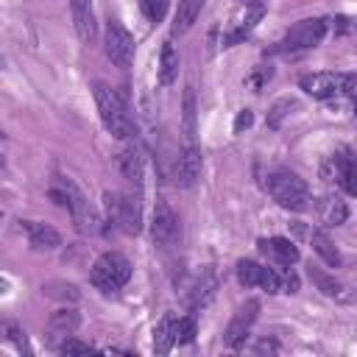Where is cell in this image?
<instances>
[{
  "mask_svg": "<svg viewBox=\"0 0 357 357\" xmlns=\"http://www.w3.org/2000/svg\"><path fill=\"white\" fill-rule=\"evenodd\" d=\"M20 229L28 234V243L36 248V251H53L61 245V234L47 226V223H39V220H20Z\"/></svg>",
  "mask_w": 357,
  "mask_h": 357,
  "instance_id": "16",
  "label": "cell"
},
{
  "mask_svg": "<svg viewBox=\"0 0 357 357\" xmlns=\"http://www.w3.org/2000/svg\"><path fill=\"white\" fill-rule=\"evenodd\" d=\"M3 137H6V134H3V131H0V139H3Z\"/></svg>",
  "mask_w": 357,
  "mask_h": 357,
  "instance_id": "38",
  "label": "cell"
},
{
  "mask_svg": "<svg viewBox=\"0 0 357 357\" xmlns=\"http://www.w3.org/2000/svg\"><path fill=\"white\" fill-rule=\"evenodd\" d=\"M3 337H6V326H0V340H3Z\"/></svg>",
  "mask_w": 357,
  "mask_h": 357,
  "instance_id": "34",
  "label": "cell"
},
{
  "mask_svg": "<svg viewBox=\"0 0 357 357\" xmlns=\"http://www.w3.org/2000/svg\"><path fill=\"white\" fill-rule=\"evenodd\" d=\"M184 142H195V92L192 86H187V95H184Z\"/></svg>",
  "mask_w": 357,
  "mask_h": 357,
  "instance_id": "28",
  "label": "cell"
},
{
  "mask_svg": "<svg viewBox=\"0 0 357 357\" xmlns=\"http://www.w3.org/2000/svg\"><path fill=\"white\" fill-rule=\"evenodd\" d=\"M340 86H343V73H332V70H318L298 78V89H304V95L315 100H329L340 95Z\"/></svg>",
  "mask_w": 357,
  "mask_h": 357,
  "instance_id": "13",
  "label": "cell"
},
{
  "mask_svg": "<svg viewBox=\"0 0 357 357\" xmlns=\"http://www.w3.org/2000/svg\"><path fill=\"white\" fill-rule=\"evenodd\" d=\"M0 223H3V209H0Z\"/></svg>",
  "mask_w": 357,
  "mask_h": 357,
  "instance_id": "37",
  "label": "cell"
},
{
  "mask_svg": "<svg viewBox=\"0 0 357 357\" xmlns=\"http://www.w3.org/2000/svg\"><path fill=\"white\" fill-rule=\"evenodd\" d=\"M78 326H81V315H78L75 310H70V307H64V310H56V312L47 318V324H45V335H47V343L59 346V340L70 337V335H73Z\"/></svg>",
  "mask_w": 357,
  "mask_h": 357,
  "instance_id": "15",
  "label": "cell"
},
{
  "mask_svg": "<svg viewBox=\"0 0 357 357\" xmlns=\"http://www.w3.org/2000/svg\"><path fill=\"white\" fill-rule=\"evenodd\" d=\"M262 184H265V192H268L282 209H287V212H307V209L312 206V192H310L307 181H304L298 173L287 170V167L271 170Z\"/></svg>",
  "mask_w": 357,
  "mask_h": 357,
  "instance_id": "2",
  "label": "cell"
},
{
  "mask_svg": "<svg viewBox=\"0 0 357 357\" xmlns=\"http://www.w3.org/2000/svg\"><path fill=\"white\" fill-rule=\"evenodd\" d=\"M73 8V22H75V33L81 42H95L98 28H95V11H92V0H70Z\"/></svg>",
  "mask_w": 357,
  "mask_h": 357,
  "instance_id": "18",
  "label": "cell"
},
{
  "mask_svg": "<svg viewBox=\"0 0 357 357\" xmlns=\"http://www.w3.org/2000/svg\"><path fill=\"white\" fill-rule=\"evenodd\" d=\"M3 64H6V61H3V56H0V70H3Z\"/></svg>",
  "mask_w": 357,
  "mask_h": 357,
  "instance_id": "36",
  "label": "cell"
},
{
  "mask_svg": "<svg viewBox=\"0 0 357 357\" xmlns=\"http://www.w3.org/2000/svg\"><path fill=\"white\" fill-rule=\"evenodd\" d=\"M318 218L324 226H343L349 220V204L340 195H324L318 201Z\"/></svg>",
  "mask_w": 357,
  "mask_h": 357,
  "instance_id": "19",
  "label": "cell"
},
{
  "mask_svg": "<svg viewBox=\"0 0 357 357\" xmlns=\"http://www.w3.org/2000/svg\"><path fill=\"white\" fill-rule=\"evenodd\" d=\"M271 75H273V67H271V64H259V67H257V73H254V78H251L248 84H251L254 89H259L265 81H271Z\"/></svg>",
  "mask_w": 357,
  "mask_h": 357,
  "instance_id": "31",
  "label": "cell"
},
{
  "mask_svg": "<svg viewBox=\"0 0 357 357\" xmlns=\"http://www.w3.org/2000/svg\"><path fill=\"white\" fill-rule=\"evenodd\" d=\"M310 279L315 282V287L324 293V296H329V298H346V287H343V282H337L332 273H324L321 268H312L310 265Z\"/></svg>",
  "mask_w": 357,
  "mask_h": 357,
  "instance_id": "25",
  "label": "cell"
},
{
  "mask_svg": "<svg viewBox=\"0 0 357 357\" xmlns=\"http://www.w3.org/2000/svg\"><path fill=\"white\" fill-rule=\"evenodd\" d=\"M103 50L109 56V61L120 70H126L134 59V36L128 33V28L120 20H109L106 22V33H103Z\"/></svg>",
  "mask_w": 357,
  "mask_h": 357,
  "instance_id": "7",
  "label": "cell"
},
{
  "mask_svg": "<svg viewBox=\"0 0 357 357\" xmlns=\"http://www.w3.org/2000/svg\"><path fill=\"white\" fill-rule=\"evenodd\" d=\"M61 354H86V351H92V346L89 343H84V340H75L73 335L70 337H64L59 346H56Z\"/></svg>",
  "mask_w": 357,
  "mask_h": 357,
  "instance_id": "30",
  "label": "cell"
},
{
  "mask_svg": "<svg viewBox=\"0 0 357 357\" xmlns=\"http://www.w3.org/2000/svg\"><path fill=\"white\" fill-rule=\"evenodd\" d=\"M254 349H257V351H276V343H273V340H259Z\"/></svg>",
  "mask_w": 357,
  "mask_h": 357,
  "instance_id": "33",
  "label": "cell"
},
{
  "mask_svg": "<svg viewBox=\"0 0 357 357\" xmlns=\"http://www.w3.org/2000/svg\"><path fill=\"white\" fill-rule=\"evenodd\" d=\"M321 176L324 181H335L346 195H357V181H354V159L349 148H340L335 153H329L321 165Z\"/></svg>",
  "mask_w": 357,
  "mask_h": 357,
  "instance_id": "8",
  "label": "cell"
},
{
  "mask_svg": "<svg viewBox=\"0 0 357 357\" xmlns=\"http://www.w3.org/2000/svg\"><path fill=\"white\" fill-rule=\"evenodd\" d=\"M201 170H204V153H201V148L195 142H184V148L178 151L176 165H173V181H176V187L190 190L201 178Z\"/></svg>",
  "mask_w": 357,
  "mask_h": 357,
  "instance_id": "12",
  "label": "cell"
},
{
  "mask_svg": "<svg viewBox=\"0 0 357 357\" xmlns=\"http://www.w3.org/2000/svg\"><path fill=\"white\" fill-rule=\"evenodd\" d=\"M215 287H218V276H215V271H212V268L201 271V276H198V279H195V284H192V293H190V304H192V307H198V304H206V301L215 296Z\"/></svg>",
  "mask_w": 357,
  "mask_h": 357,
  "instance_id": "23",
  "label": "cell"
},
{
  "mask_svg": "<svg viewBox=\"0 0 357 357\" xmlns=\"http://www.w3.org/2000/svg\"><path fill=\"white\" fill-rule=\"evenodd\" d=\"M167 8H170V0H139V11L153 25H159L167 17Z\"/></svg>",
  "mask_w": 357,
  "mask_h": 357,
  "instance_id": "27",
  "label": "cell"
},
{
  "mask_svg": "<svg viewBox=\"0 0 357 357\" xmlns=\"http://www.w3.org/2000/svg\"><path fill=\"white\" fill-rule=\"evenodd\" d=\"M176 75H178V53H176L173 42L167 39L162 45V56H159V84L167 86V84L176 81Z\"/></svg>",
  "mask_w": 357,
  "mask_h": 357,
  "instance_id": "24",
  "label": "cell"
},
{
  "mask_svg": "<svg viewBox=\"0 0 357 357\" xmlns=\"http://www.w3.org/2000/svg\"><path fill=\"white\" fill-rule=\"evenodd\" d=\"M307 237H310V243H312V251L329 265V268H337L340 262H343V257H340V251H337V245L332 243V237L324 231V229H310L307 231Z\"/></svg>",
  "mask_w": 357,
  "mask_h": 357,
  "instance_id": "21",
  "label": "cell"
},
{
  "mask_svg": "<svg viewBox=\"0 0 357 357\" xmlns=\"http://www.w3.org/2000/svg\"><path fill=\"white\" fill-rule=\"evenodd\" d=\"M257 248L276 268H293L298 262V257H301L298 248H296V243L290 237H259L257 240Z\"/></svg>",
  "mask_w": 357,
  "mask_h": 357,
  "instance_id": "14",
  "label": "cell"
},
{
  "mask_svg": "<svg viewBox=\"0 0 357 357\" xmlns=\"http://www.w3.org/2000/svg\"><path fill=\"white\" fill-rule=\"evenodd\" d=\"M3 165H6V156H3V153H0V167H3Z\"/></svg>",
  "mask_w": 357,
  "mask_h": 357,
  "instance_id": "35",
  "label": "cell"
},
{
  "mask_svg": "<svg viewBox=\"0 0 357 357\" xmlns=\"http://www.w3.org/2000/svg\"><path fill=\"white\" fill-rule=\"evenodd\" d=\"M92 95H95V106H98L103 128L114 139H134L137 137V126H134V120L128 114L126 100L114 92V86H109L106 81H92Z\"/></svg>",
  "mask_w": 357,
  "mask_h": 357,
  "instance_id": "1",
  "label": "cell"
},
{
  "mask_svg": "<svg viewBox=\"0 0 357 357\" xmlns=\"http://www.w3.org/2000/svg\"><path fill=\"white\" fill-rule=\"evenodd\" d=\"M265 11H268V6H265L262 0H245V8L229 22V28H226L220 45H223V47H234L237 42H243V39L259 25V20L265 17Z\"/></svg>",
  "mask_w": 357,
  "mask_h": 357,
  "instance_id": "11",
  "label": "cell"
},
{
  "mask_svg": "<svg viewBox=\"0 0 357 357\" xmlns=\"http://www.w3.org/2000/svg\"><path fill=\"white\" fill-rule=\"evenodd\" d=\"M151 237L156 245L162 248H170L178 243L181 237V223H178V215L173 212V206L165 201V198H156V206H153V218H151Z\"/></svg>",
  "mask_w": 357,
  "mask_h": 357,
  "instance_id": "10",
  "label": "cell"
},
{
  "mask_svg": "<svg viewBox=\"0 0 357 357\" xmlns=\"http://www.w3.org/2000/svg\"><path fill=\"white\" fill-rule=\"evenodd\" d=\"M128 279H131V262L120 251H103L89 268V282L100 293H117L128 284Z\"/></svg>",
  "mask_w": 357,
  "mask_h": 357,
  "instance_id": "3",
  "label": "cell"
},
{
  "mask_svg": "<svg viewBox=\"0 0 357 357\" xmlns=\"http://www.w3.org/2000/svg\"><path fill=\"white\" fill-rule=\"evenodd\" d=\"M103 215L109 229L120 234H139L142 229V209L134 195L126 192H103Z\"/></svg>",
  "mask_w": 357,
  "mask_h": 357,
  "instance_id": "4",
  "label": "cell"
},
{
  "mask_svg": "<svg viewBox=\"0 0 357 357\" xmlns=\"http://www.w3.org/2000/svg\"><path fill=\"white\" fill-rule=\"evenodd\" d=\"M128 145L120 151V156H117V165H120V173L128 178V181H134L137 187L142 184V165H145V159H142V148H139V142H137V137L134 139H126Z\"/></svg>",
  "mask_w": 357,
  "mask_h": 357,
  "instance_id": "17",
  "label": "cell"
},
{
  "mask_svg": "<svg viewBox=\"0 0 357 357\" xmlns=\"http://www.w3.org/2000/svg\"><path fill=\"white\" fill-rule=\"evenodd\" d=\"M201 8H204V0H178V8H176V14H173L170 33H173V36L187 33V31L195 25V20H198Z\"/></svg>",
  "mask_w": 357,
  "mask_h": 357,
  "instance_id": "20",
  "label": "cell"
},
{
  "mask_svg": "<svg viewBox=\"0 0 357 357\" xmlns=\"http://www.w3.org/2000/svg\"><path fill=\"white\" fill-rule=\"evenodd\" d=\"M173 332H176V343H178V346L192 343V340H195V315H192V312H190V315H178Z\"/></svg>",
  "mask_w": 357,
  "mask_h": 357,
  "instance_id": "29",
  "label": "cell"
},
{
  "mask_svg": "<svg viewBox=\"0 0 357 357\" xmlns=\"http://www.w3.org/2000/svg\"><path fill=\"white\" fill-rule=\"evenodd\" d=\"M329 31V22L324 17H307V20H298L276 45H273V53H304V50H312L324 42Z\"/></svg>",
  "mask_w": 357,
  "mask_h": 357,
  "instance_id": "6",
  "label": "cell"
},
{
  "mask_svg": "<svg viewBox=\"0 0 357 357\" xmlns=\"http://www.w3.org/2000/svg\"><path fill=\"white\" fill-rule=\"evenodd\" d=\"M257 315H259V301H257V298H248V301H243V304L234 310L231 321H229L226 329H223V343H226L231 351H240V349L245 346V337L251 335V326H254Z\"/></svg>",
  "mask_w": 357,
  "mask_h": 357,
  "instance_id": "9",
  "label": "cell"
},
{
  "mask_svg": "<svg viewBox=\"0 0 357 357\" xmlns=\"http://www.w3.org/2000/svg\"><path fill=\"white\" fill-rule=\"evenodd\" d=\"M298 103H296V98H279L273 106H271V112H268V117H265V123H268V128H279L282 126V120L290 114V109H296Z\"/></svg>",
  "mask_w": 357,
  "mask_h": 357,
  "instance_id": "26",
  "label": "cell"
},
{
  "mask_svg": "<svg viewBox=\"0 0 357 357\" xmlns=\"http://www.w3.org/2000/svg\"><path fill=\"white\" fill-rule=\"evenodd\" d=\"M56 187H59L61 195H64V206L70 209L75 229H78L81 234H98V231H100V215H98V209L86 201V195L78 190V184H75L73 178H67V176H56Z\"/></svg>",
  "mask_w": 357,
  "mask_h": 357,
  "instance_id": "5",
  "label": "cell"
},
{
  "mask_svg": "<svg viewBox=\"0 0 357 357\" xmlns=\"http://www.w3.org/2000/svg\"><path fill=\"white\" fill-rule=\"evenodd\" d=\"M173 326H176V315L173 312H167V315L159 318V324L153 326V354H167L176 346Z\"/></svg>",
  "mask_w": 357,
  "mask_h": 357,
  "instance_id": "22",
  "label": "cell"
},
{
  "mask_svg": "<svg viewBox=\"0 0 357 357\" xmlns=\"http://www.w3.org/2000/svg\"><path fill=\"white\" fill-rule=\"evenodd\" d=\"M254 123V114H251V109H240V114H237V120H234V134H240L243 128H248Z\"/></svg>",
  "mask_w": 357,
  "mask_h": 357,
  "instance_id": "32",
  "label": "cell"
}]
</instances>
